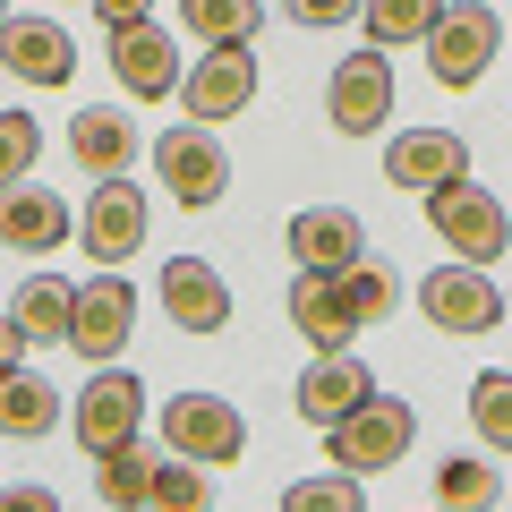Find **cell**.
Returning <instances> with one entry per match:
<instances>
[{
	"label": "cell",
	"instance_id": "1",
	"mask_svg": "<svg viewBox=\"0 0 512 512\" xmlns=\"http://www.w3.org/2000/svg\"><path fill=\"white\" fill-rule=\"evenodd\" d=\"M103 26H111V69H120V86L137 94V103L180 94V43L154 26V9H120V0H103Z\"/></svg>",
	"mask_w": 512,
	"mask_h": 512
},
{
	"label": "cell",
	"instance_id": "2",
	"mask_svg": "<svg viewBox=\"0 0 512 512\" xmlns=\"http://www.w3.org/2000/svg\"><path fill=\"white\" fill-rule=\"evenodd\" d=\"M410 436H419V410L393 402V393H376L367 410H350L342 427H325V453L342 478H367V470H393V461L410 453Z\"/></svg>",
	"mask_w": 512,
	"mask_h": 512
},
{
	"label": "cell",
	"instance_id": "3",
	"mask_svg": "<svg viewBox=\"0 0 512 512\" xmlns=\"http://www.w3.org/2000/svg\"><path fill=\"white\" fill-rule=\"evenodd\" d=\"M427 222H436V239H453V248H461V265H478V274H487L495 256L512 248L504 205H495L478 180H444L436 197H427Z\"/></svg>",
	"mask_w": 512,
	"mask_h": 512
},
{
	"label": "cell",
	"instance_id": "4",
	"mask_svg": "<svg viewBox=\"0 0 512 512\" xmlns=\"http://www.w3.org/2000/svg\"><path fill=\"white\" fill-rule=\"evenodd\" d=\"M163 444L180 461H197V470H222V461L248 453V419H239L222 393H180V402L163 410Z\"/></svg>",
	"mask_w": 512,
	"mask_h": 512
},
{
	"label": "cell",
	"instance_id": "5",
	"mask_svg": "<svg viewBox=\"0 0 512 512\" xmlns=\"http://www.w3.org/2000/svg\"><path fill=\"white\" fill-rule=\"evenodd\" d=\"M77 248H86L103 274H120L128 256L146 248V188L137 180H94L86 214H77Z\"/></svg>",
	"mask_w": 512,
	"mask_h": 512
},
{
	"label": "cell",
	"instance_id": "6",
	"mask_svg": "<svg viewBox=\"0 0 512 512\" xmlns=\"http://www.w3.org/2000/svg\"><path fill=\"white\" fill-rule=\"evenodd\" d=\"M495 43H504V18H495L487 0H461V9H444L436 35H427V69H436V86H478L495 60Z\"/></svg>",
	"mask_w": 512,
	"mask_h": 512
},
{
	"label": "cell",
	"instance_id": "7",
	"mask_svg": "<svg viewBox=\"0 0 512 512\" xmlns=\"http://www.w3.org/2000/svg\"><path fill=\"white\" fill-rule=\"evenodd\" d=\"M154 171H163V188L188 214L222 205V188H231V154H222L205 128H163V137H154Z\"/></svg>",
	"mask_w": 512,
	"mask_h": 512
},
{
	"label": "cell",
	"instance_id": "8",
	"mask_svg": "<svg viewBox=\"0 0 512 512\" xmlns=\"http://www.w3.org/2000/svg\"><path fill=\"white\" fill-rule=\"evenodd\" d=\"M137 427H146V384L128 376V367H103V376H86V393H77V436H86V453H120V444H137Z\"/></svg>",
	"mask_w": 512,
	"mask_h": 512
},
{
	"label": "cell",
	"instance_id": "9",
	"mask_svg": "<svg viewBox=\"0 0 512 512\" xmlns=\"http://www.w3.org/2000/svg\"><path fill=\"white\" fill-rule=\"evenodd\" d=\"M128 325H137V291H128V274H94V282H77L69 342L86 350L94 367H111V359L128 350Z\"/></svg>",
	"mask_w": 512,
	"mask_h": 512
},
{
	"label": "cell",
	"instance_id": "10",
	"mask_svg": "<svg viewBox=\"0 0 512 512\" xmlns=\"http://www.w3.org/2000/svg\"><path fill=\"white\" fill-rule=\"evenodd\" d=\"M291 256L299 274H350V265H367V222L350 214V205H299L291 214Z\"/></svg>",
	"mask_w": 512,
	"mask_h": 512
},
{
	"label": "cell",
	"instance_id": "11",
	"mask_svg": "<svg viewBox=\"0 0 512 512\" xmlns=\"http://www.w3.org/2000/svg\"><path fill=\"white\" fill-rule=\"evenodd\" d=\"M325 111H333V128H342V137H376V128L393 120V60L359 43V52H350L342 69H333Z\"/></svg>",
	"mask_w": 512,
	"mask_h": 512
},
{
	"label": "cell",
	"instance_id": "12",
	"mask_svg": "<svg viewBox=\"0 0 512 512\" xmlns=\"http://www.w3.org/2000/svg\"><path fill=\"white\" fill-rule=\"evenodd\" d=\"M376 393H384V384H376V367H367V359H350V350H325V359L299 376L291 402H299V419H308V427H342L350 410H367Z\"/></svg>",
	"mask_w": 512,
	"mask_h": 512
},
{
	"label": "cell",
	"instance_id": "13",
	"mask_svg": "<svg viewBox=\"0 0 512 512\" xmlns=\"http://www.w3.org/2000/svg\"><path fill=\"white\" fill-rule=\"evenodd\" d=\"M419 308L436 316L444 333H495L504 325V291H495L478 265H436V274L419 282Z\"/></svg>",
	"mask_w": 512,
	"mask_h": 512
},
{
	"label": "cell",
	"instance_id": "14",
	"mask_svg": "<svg viewBox=\"0 0 512 512\" xmlns=\"http://www.w3.org/2000/svg\"><path fill=\"white\" fill-rule=\"evenodd\" d=\"M384 180L436 197L444 180H470V146H461L453 128H402V137H393V154H384Z\"/></svg>",
	"mask_w": 512,
	"mask_h": 512
},
{
	"label": "cell",
	"instance_id": "15",
	"mask_svg": "<svg viewBox=\"0 0 512 512\" xmlns=\"http://www.w3.org/2000/svg\"><path fill=\"white\" fill-rule=\"evenodd\" d=\"M163 308L180 333H222L231 325V282L205 265V256H171L163 265Z\"/></svg>",
	"mask_w": 512,
	"mask_h": 512
},
{
	"label": "cell",
	"instance_id": "16",
	"mask_svg": "<svg viewBox=\"0 0 512 512\" xmlns=\"http://www.w3.org/2000/svg\"><path fill=\"white\" fill-rule=\"evenodd\" d=\"M0 60H9L26 86H69L77 77V43L60 35V18H9L0 26Z\"/></svg>",
	"mask_w": 512,
	"mask_h": 512
},
{
	"label": "cell",
	"instance_id": "17",
	"mask_svg": "<svg viewBox=\"0 0 512 512\" xmlns=\"http://www.w3.org/2000/svg\"><path fill=\"white\" fill-rule=\"evenodd\" d=\"M256 103V52L231 43V52H205L188 69V120H231V111Z\"/></svg>",
	"mask_w": 512,
	"mask_h": 512
},
{
	"label": "cell",
	"instance_id": "18",
	"mask_svg": "<svg viewBox=\"0 0 512 512\" xmlns=\"http://www.w3.org/2000/svg\"><path fill=\"white\" fill-rule=\"evenodd\" d=\"M69 154L94 171V180H128V163H137V120L111 103H86L69 120Z\"/></svg>",
	"mask_w": 512,
	"mask_h": 512
},
{
	"label": "cell",
	"instance_id": "19",
	"mask_svg": "<svg viewBox=\"0 0 512 512\" xmlns=\"http://www.w3.org/2000/svg\"><path fill=\"white\" fill-rule=\"evenodd\" d=\"M69 231H77V214L43 180H18L9 197H0V248H60Z\"/></svg>",
	"mask_w": 512,
	"mask_h": 512
},
{
	"label": "cell",
	"instance_id": "20",
	"mask_svg": "<svg viewBox=\"0 0 512 512\" xmlns=\"http://www.w3.org/2000/svg\"><path fill=\"white\" fill-rule=\"evenodd\" d=\"M291 325L308 333V342H316V359H325V350H350L359 316H350L342 282H325V274H299V282H291Z\"/></svg>",
	"mask_w": 512,
	"mask_h": 512
},
{
	"label": "cell",
	"instance_id": "21",
	"mask_svg": "<svg viewBox=\"0 0 512 512\" xmlns=\"http://www.w3.org/2000/svg\"><path fill=\"white\" fill-rule=\"evenodd\" d=\"M69 308H77V291L60 274H35V282L9 291V325H18L26 342H69Z\"/></svg>",
	"mask_w": 512,
	"mask_h": 512
},
{
	"label": "cell",
	"instance_id": "22",
	"mask_svg": "<svg viewBox=\"0 0 512 512\" xmlns=\"http://www.w3.org/2000/svg\"><path fill=\"white\" fill-rule=\"evenodd\" d=\"M52 419H60L52 376H35V367H9V376H0V436H52Z\"/></svg>",
	"mask_w": 512,
	"mask_h": 512
},
{
	"label": "cell",
	"instance_id": "23",
	"mask_svg": "<svg viewBox=\"0 0 512 512\" xmlns=\"http://www.w3.org/2000/svg\"><path fill=\"white\" fill-rule=\"evenodd\" d=\"M94 495H103L111 512H146L154 504V453H146V444L103 453V461H94Z\"/></svg>",
	"mask_w": 512,
	"mask_h": 512
},
{
	"label": "cell",
	"instance_id": "24",
	"mask_svg": "<svg viewBox=\"0 0 512 512\" xmlns=\"http://www.w3.org/2000/svg\"><path fill=\"white\" fill-rule=\"evenodd\" d=\"M436 495H444V512H495L504 504V470L487 453H453L436 470Z\"/></svg>",
	"mask_w": 512,
	"mask_h": 512
},
{
	"label": "cell",
	"instance_id": "25",
	"mask_svg": "<svg viewBox=\"0 0 512 512\" xmlns=\"http://www.w3.org/2000/svg\"><path fill=\"white\" fill-rule=\"evenodd\" d=\"M436 0H376V9H359V26H367V52H384V43H410V35H436Z\"/></svg>",
	"mask_w": 512,
	"mask_h": 512
},
{
	"label": "cell",
	"instance_id": "26",
	"mask_svg": "<svg viewBox=\"0 0 512 512\" xmlns=\"http://www.w3.org/2000/svg\"><path fill=\"white\" fill-rule=\"evenodd\" d=\"M146 512H214V487H205V470L197 461H154V504Z\"/></svg>",
	"mask_w": 512,
	"mask_h": 512
},
{
	"label": "cell",
	"instance_id": "27",
	"mask_svg": "<svg viewBox=\"0 0 512 512\" xmlns=\"http://www.w3.org/2000/svg\"><path fill=\"white\" fill-rule=\"evenodd\" d=\"M470 427L512 453V367H487V376L470 384Z\"/></svg>",
	"mask_w": 512,
	"mask_h": 512
},
{
	"label": "cell",
	"instance_id": "28",
	"mask_svg": "<svg viewBox=\"0 0 512 512\" xmlns=\"http://www.w3.org/2000/svg\"><path fill=\"white\" fill-rule=\"evenodd\" d=\"M188 35H214V52L256 35V0H188Z\"/></svg>",
	"mask_w": 512,
	"mask_h": 512
},
{
	"label": "cell",
	"instance_id": "29",
	"mask_svg": "<svg viewBox=\"0 0 512 512\" xmlns=\"http://www.w3.org/2000/svg\"><path fill=\"white\" fill-rule=\"evenodd\" d=\"M350 299V316L359 325H376V316H393V299H402V282H393V265H350V274H333Z\"/></svg>",
	"mask_w": 512,
	"mask_h": 512
},
{
	"label": "cell",
	"instance_id": "30",
	"mask_svg": "<svg viewBox=\"0 0 512 512\" xmlns=\"http://www.w3.org/2000/svg\"><path fill=\"white\" fill-rule=\"evenodd\" d=\"M35 146H43V120H35V111H0V197L35 171Z\"/></svg>",
	"mask_w": 512,
	"mask_h": 512
},
{
	"label": "cell",
	"instance_id": "31",
	"mask_svg": "<svg viewBox=\"0 0 512 512\" xmlns=\"http://www.w3.org/2000/svg\"><path fill=\"white\" fill-rule=\"evenodd\" d=\"M282 512H367V495H359V478H299V487H282Z\"/></svg>",
	"mask_w": 512,
	"mask_h": 512
},
{
	"label": "cell",
	"instance_id": "32",
	"mask_svg": "<svg viewBox=\"0 0 512 512\" xmlns=\"http://www.w3.org/2000/svg\"><path fill=\"white\" fill-rule=\"evenodd\" d=\"M0 512H60V495L35 487V478H18V487H0Z\"/></svg>",
	"mask_w": 512,
	"mask_h": 512
},
{
	"label": "cell",
	"instance_id": "33",
	"mask_svg": "<svg viewBox=\"0 0 512 512\" xmlns=\"http://www.w3.org/2000/svg\"><path fill=\"white\" fill-rule=\"evenodd\" d=\"M291 18H299V26H333V18H350V9H342V0H299Z\"/></svg>",
	"mask_w": 512,
	"mask_h": 512
},
{
	"label": "cell",
	"instance_id": "34",
	"mask_svg": "<svg viewBox=\"0 0 512 512\" xmlns=\"http://www.w3.org/2000/svg\"><path fill=\"white\" fill-rule=\"evenodd\" d=\"M18 350H26V333L9 325V316H0V376H9V367H18Z\"/></svg>",
	"mask_w": 512,
	"mask_h": 512
},
{
	"label": "cell",
	"instance_id": "35",
	"mask_svg": "<svg viewBox=\"0 0 512 512\" xmlns=\"http://www.w3.org/2000/svg\"><path fill=\"white\" fill-rule=\"evenodd\" d=\"M0 26H9V18H0Z\"/></svg>",
	"mask_w": 512,
	"mask_h": 512
}]
</instances>
